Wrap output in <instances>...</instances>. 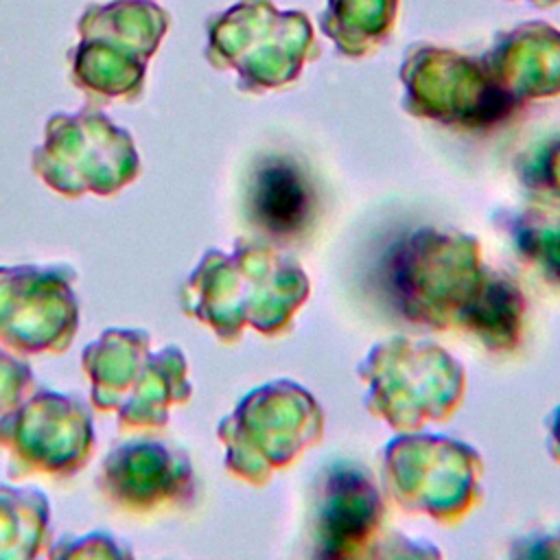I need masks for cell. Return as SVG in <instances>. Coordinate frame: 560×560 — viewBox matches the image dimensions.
<instances>
[{
    "label": "cell",
    "mask_w": 560,
    "mask_h": 560,
    "mask_svg": "<svg viewBox=\"0 0 560 560\" xmlns=\"http://www.w3.org/2000/svg\"><path fill=\"white\" fill-rule=\"evenodd\" d=\"M77 28V81L107 94H127L140 85L147 59L168 28V13L151 0L92 2Z\"/></svg>",
    "instance_id": "1"
},
{
    "label": "cell",
    "mask_w": 560,
    "mask_h": 560,
    "mask_svg": "<svg viewBox=\"0 0 560 560\" xmlns=\"http://www.w3.org/2000/svg\"><path fill=\"white\" fill-rule=\"evenodd\" d=\"M249 210L269 234L293 236L308 225L315 212V190L291 160L271 158L252 177Z\"/></svg>",
    "instance_id": "2"
},
{
    "label": "cell",
    "mask_w": 560,
    "mask_h": 560,
    "mask_svg": "<svg viewBox=\"0 0 560 560\" xmlns=\"http://www.w3.org/2000/svg\"><path fill=\"white\" fill-rule=\"evenodd\" d=\"M328 508L324 512L326 545H343L361 538L372 521V501L354 475L335 477L328 486Z\"/></svg>",
    "instance_id": "3"
}]
</instances>
